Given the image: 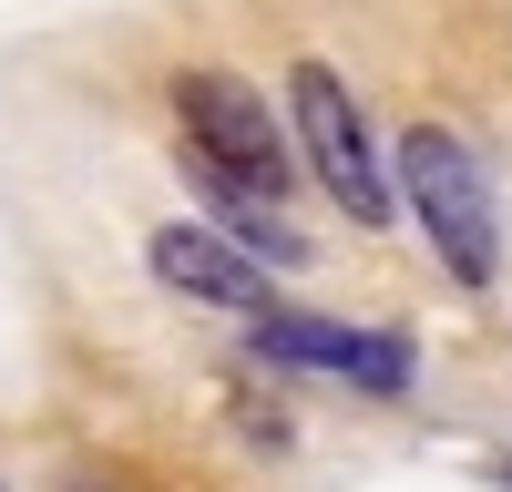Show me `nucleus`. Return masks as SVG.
Segmentation results:
<instances>
[{"instance_id": "4", "label": "nucleus", "mask_w": 512, "mask_h": 492, "mask_svg": "<svg viewBox=\"0 0 512 492\" xmlns=\"http://www.w3.org/2000/svg\"><path fill=\"white\" fill-rule=\"evenodd\" d=\"M246 349H256V369H318V380H349V390H410V339L400 328H349V318H308V308H256L246 318Z\"/></svg>"}, {"instance_id": "6", "label": "nucleus", "mask_w": 512, "mask_h": 492, "mask_svg": "<svg viewBox=\"0 0 512 492\" xmlns=\"http://www.w3.org/2000/svg\"><path fill=\"white\" fill-rule=\"evenodd\" d=\"M226 421H236V441H246V451H267V462H287V451H297V410H287V400L226 390Z\"/></svg>"}, {"instance_id": "8", "label": "nucleus", "mask_w": 512, "mask_h": 492, "mask_svg": "<svg viewBox=\"0 0 512 492\" xmlns=\"http://www.w3.org/2000/svg\"><path fill=\"white\" fill-rule=\"evenodd\" d=\"M502 472H512V462H502Z\"/></svg>"}, {"instance_id": "3", "label": "nucleus", "mask_w": 512, "mask_h": 492, "mask_svg": "<svg viewBox=\"0 0 512 492\" xmlns=\"http://www.w3.org/2000/svg\"><path fill=\"white\" fill-rule=\"evenodd\" d=\"M287 144L308 154V175L328 185V205L349 226H390L400 216V195H390V144L369 134V103L349 93V72L338 62H297L287 72Z\"/></svg>"}, {"instance_id": "5", "label": "nucleus", "mask_w": 512, "mask_h": 492, "mask_svg": "<svg viewBox=\"0 0 512 492\" xmlns=\"http://www.w3.org/2000/svg\"><path fill=\"white\" fill-rule=\"evenodd\" d=\"M154 277L164 287H185V298H205V308H236V318H256V308H277V267H256L236 236H216V226H154Z\"/></svg>"}, {"instance_id": "2", "label": "nucleus", "mask_w": 512, "mask_h": 492, "mask_svg": "<svg viewBox=\"0 0 512 492\" xmlns=\"http://www.w3.org/2000/svg\"><path fill=\"white\" fill-rule=\"evenodd\" d=\"M390 195L420 216L431 257L461 287L502 277V185H492V154L461 134V123H410L400 154H390Z\"/></svg>"}, {"instance_id": "1", "label": "nucleus", "mask_w": 512, "mask_h": 492, "mask_svg": "<svg viewBox=\"0 0 512 492\" xmlns=\"http://www.w3.org/2000/svg\"><path fill=\"white\" fill-rule=\"evenodd\" d=\"M175 144H185V175L216 195V205H287L297 185V144H287V113L236 72H175Z\"/></svg>"}, {"instance_id": "7", "label": "nucleus", "mask_w": 512, "mask_h": 492, "mask_svg": "<svg viewBox=\"0 0 512 492\" xmlns=\"http://www.w3.org/2000/svg\"><path fill=\"white\" fill-rule=\"evenodd\" d=\"M226 236L246 246L256 267H267V257H277V267H308V246H297V226L277 216V205H226Z\"/></svg>"}]
</instances>
